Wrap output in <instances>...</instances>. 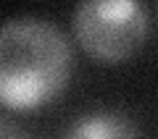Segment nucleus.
<instances>
[{
  "label": "nucleus",
  "mask_w": 158,
  "mask_h": 139,
  "mask_svg": "<svg viewBox=\"0 0 158 139\" xmlns=\"http://www.w3.org/2000/svg\"><path fill=\"white\" fill-rule=\"evenodd\" d=\"M71 45L48 18L13 16L0 32V100L11 110L45 105L71 73Z\"/></svg>",
  "instance_id": "1"
},
{
  "label": "nucleus",
  "mask_w": 158,
  "mask_h": 139,
  "mask_svg": "<svg viewBox=\"0 0 158 139\" xmlns=\"http://www.w3.org/2000/svg\"><path fill=\"white\" fill-rule=\"evenodd\" d=\"M74 34L90 55L121 61L145 42L148 13L135 0H85L74 8Z\"/></svg>",
  "instance_id": "2"
},
{
  "label": "nucleus",
  "mask_w": 158,
  "mask_h": 139,
  "mask_svg": "<svg viewBox=\"0 0 158 139\" xmlns=\"http://www.w3.org/2000/svg\"><path fill=\"white\" fill-rule=\"evenodd\" d=\"M58 139H140V129L124 110H90L77 116Z\"/></svg>",
  "instance_id": "3"
},
{
  "label": "nucleus",
  "mask_w": 158,
  "mask_h": 139,
  "mask_svg": "<svg viewBox=\"0 0 158 139\" xmlns=\"http://www.w3.org/2000/svg\"><path fill=\"white\" fill-rule=\"evenodd\" d=\"M0 139H29V137L21 126H16L8 116H3L0 118Z\"/></svg>",
  "instance_id": "4"
}]
</instances>
